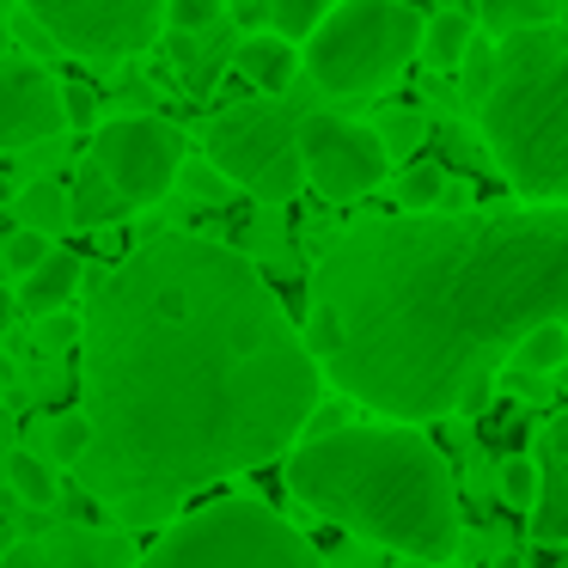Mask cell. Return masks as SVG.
I'll list each match as a JSON object with an SVG mask.
<instances>
[{"label":"cell","instance_id":"4dcf8cb0","mask_svg":"<svg viewBox=\"0 0 568 568\" xmlns=\"http://www.w3.org/2000/svg\"><path fill=\"white\" fill-rule=\"evenodd\" d=\"M38 336H43V343H74V348H80V324L62 318V312H43V318H38Z\"/></svg>","mask_w":568,"mask_h":568},{"label":"cell","instance_id":"e0dca14e","mask_svg":"<svg viewBox=\"0 0 568 568\" xmlns=\"http://www.w3.org/2000/svg\"><path fill=\"white\" fill-rule=\"evenodd\" d=\"M470 43H477V13H465V7H446V13H434L428 26H422V62L446 74V68L465 62Z\"/></svg>","mask_w":568,"mask_h":568},{"label":"cell","instance_id":"3957f363","mask_svg":"<svg viewBox=\"0 0 568 568\" xmlns=\"http://www.w3.org/2000/svg\"><path fill=\"white\" fill-rule=\"evenodd\" d=\"M287 495L318 519L416 556L453 562L458 556V489L440 446L422 440L416 422H336L324 434L287 446Z\"/></svg>","mask_w":568,"mask_h":568},{"label":"cell","instance_id":"6da1fadb","mask_svg":"<svg viewBox=\"0 0 568 568\" xmlns=\"http://www.w3.org/2000/svg\"><path fill=\"white\" fill-rule=\"evenodd\" d=\"M306 331L245 251L153 233L80 312V489L116 526H165L226 477L287 458L324 397Z\"/></svg>","mask_w":568,"mask_h":568},{"label":"cell","instance_id":"d590c367","mask_svg":"<svg viewBox=\"0 0 568 568\" xmlns=\"http://www.w3.org/2000/svg\"><path fill=\"white\" fill-rule=\"evenodd\" d=\"M13 312H19V294H7V287H0V336L13 331Z\"/></svg>","mask_w":568,"mask_h":568},{"label":"cell","instance_id":"4fadbf2b","mask_svg":"<svg viewBox=\"0 0 568 568\" xmlns=\"http://www.w3.org/2000/svg\"><path fill=\"white\" fill-rule=\"evenodd\" d=\"M233 68H239V74H245L257 92L282 99V92L294 87V74H300L306 62H300V43H294V38H282V31L263 26V31H245V38H239Z\"/></svg>","mask_w":568,"mask_h":568},{"label":"cell","instance_id":"9c48e42d","mask_svg":"<svg viewBox=\"0 0 568 568\" xmlns=\"http://www.w3.org/2000/svg\"><path fill=\"white\" fill-rule=\"evenodd\" d=\"M300 160H306V184L324 202H361L392 178V148L379 129L355 123L336 111H306L300 116Z\"/></svg>","mask_w":568,"mask_h":568},{"label":"cell","instance_id":"d4e9b609","mask_svg":"<svg viewBox=\"0 0 568 568\" xmlns=\"http://www.w3.org/2000/svg\"><path fill=\"white\" fill-rule=\"evenodd\" d=\"M446 202V172L434 160H416L397 178V209H440Z\"/></svg>","mask_w":568,"mask_h":568},{"label":"cell","instance_id":"8992f818","mask_svg":"<svg viewBox=\"0 0 568 568\" xmlns=\"http://www.w3.org/2000/svg\"><path fill=\"white\" fill-rule=\"evenodd\" d=\"M422 26L428 19L409 0H343L306 38L300 62H306L312 87L331 99H367V92H385L422 55Z\"/></svg>","mask_w":568,"mask_h":568},{"label":"cell","instance_id":"83f0119b","mask_svg":"<svg viewBox=\"0 0 568 568\" xmlns=\"http://www.w3.org/2000/svg\"><path fill=\"white\" fill-rule=\"evenodd\" d=\"M379 135H385V148H392V160H397V153H416L428 129H422V116H409V111H392V116L379 123Z\"/></svg>","mask_w":568,"mask_h":568},{"label":"cell","instance_id":"5bb4252c","mask_svg":"<svg viewBox=\"0 0 568 568\" xmlns=\"http://www.w3.org/2000/svg\"><path fill=\"white\" fill-rule=\"evenodd\" d=\"M80 287H87V257H80V251H62V245H55L31 275H19V306L38 312V318H43V312H68Z\"/></svg>","mask_w":568,"mask_h":568},{"label":"cell","instance_id":"52a82bcc","mask_svg":"<svg viewBox=\"0 0 568 568\" xmlns=\"http://www.w3.org/2000/svg\"><path fill=\"white\" fill-rule=\"evenodd\" d=\"M209 160L233 190L257 202H294L306 184V160H300V116L275 111V104H233L209 123Z\"/></svg>","mask_w":568,"mask_h":568},{"label":"cell","instance_id":"74e56055","mask_svg":"<svg viewBox=\"0 0 568 568\" xmlns=\"http://www.w3.org/2000/svg\"><path fill=\"white\" fill-rule=\"evenodd\" d=\"M404 568H453V562H416V556H404Z\"/></svg>","mask_w":568,"mask_h":568},{"label":"cell","instance_id":"5b68a950","mask_svg":"<svg viewBox=\"0 0 568 568\" xmlns=\"http://www.w3.org/2000/svg\"><path fill=\"white\" fill-rule=\"evenodd\" d=\"M135 568H324V556L270 501L221 495L196 514L165 519L160 544L141 550Z\"/></svg>","mask_w":568,"mask_h":568},{"label":"cell","instance_id":"8d00e7d4","mask_svg":"<svg viewBox=\"0 0 568 568\" xmlns=\"http://www.w3.org/2000/svg\"><path fill=\"white\" fill-rule=\"evenodd\" d=\"M550 379H556V385H562V397H568V361H562V367H556V373H550Z\"/></svg>","mask_w":568,"mask_h":568},{"label":"cell","instance_id":"f546056e","mask_svg":"<svg viewBox=\"0 0 568 568\" xmlns=\"http://www.w3.org/2000/svg\"><path fill=\"white\" fill-rule=\"evenodd\" d=\"M0 568H55V562H50V544L43 538H19L13 550L0 556Z\"/></svg>","mask_w":568,"mask_h":568},{"label":"cell","instance_id":"44dd1931","mask_svg":"<svg viewBox=\"0 0 568 568\" xmlns=\"http://www.w3.org/2000/svg\"><path fill=\"white\" fill-rule=\"evenodd\" d=\"M556 19L550 0H477V26L489 38H507V31H526V26H544Z\"/></svg>","mask_w":568,"mask_h":568},{"label":"cell","instance_id":"2e32d148","mask_svg":"<svg viewBox=\"0 0 568 568\" xmlns=\"http://www.w3.org/2000/svg\"><path fill=\"white\" fill-rule=\"evenodd\" d=\"M13 221L62 239L68 226H74V196H68V184H55V178H31V184L13 190Z\"/></svg>","mask_w":568,"mask_h":568},{"label":"cell","instance_id":"cb8c5ba5","mask_svg":"<svg viewBox=\"0 0 568 568\" xmlns=\"http://www.w3.org/2000/svg\"><path fill=\"white\" fill-rule=\"evenodd\" d=\"M331 7H343V0H270V26L282 31V38L306 43L312 31L324 26V13H331Z\"/></svg>","mask_w":568,"mask_h":568},{"label":"cell","instance_id":"ac0fdd59","mask_svg":"<svg viewBox=\"0 0 568 568\" xmlns=\"http://www.w3.org/2000/svg\"><path fill=\"white\" fill-rule=\"evenodd\" d=\"M526 514H531V544H562L568 538V465L562 458L544 465L538 501H531Z\"/></svg>","mask_w":568,"mask_h":568},{"label":"cell","instance_id":"f1b7e54d","mask_svg":"<svg viewBox=\"0 0 568 568\" xmlns=\"http://www.w3.org/2000/svg\"><path fill=\"white\" fill-rule=\"evenodd\" d=\"M458 68H465V87L483 99V87L495 80V50H483V43H470V50H465V62H458Z\"/></svg>","mask_w":568,"mask_h":568},{"label":"cell","instance_id":"d6a6232c","mask_svg":"<svg viewBox=\"0 0 568 568\" xmlns=\"http://www.w3.org/2000/svg\"><path fill=\"white\" fill-rule=\"evenodd\" d=\"M233 19L245 31H263V26H270V0H233Z\"/></svg>","mask_w":568,"mask_h":568},{"label":"cell","instance_id":"f35d334b","mask_svg":"<svg viewBox=\"0 0 568 568\" xmlns=\"http://www.w3.org/2000/svg\"><path fill=\"white\" fill-rule=\"evenodd\" d=\"M7 31H13V26H7V19H0V55H7Z\"/></svg>","mask_w":568,"mask_h":568},{"label":"cell","instance_id":"4316f807","mask_svg":"<svg viewBox=\"0 0 568 568\" xmlns=\"http://www.w3.org/2000/svg\"><path fill=\"white\" fill-rule=\"evenodd\" d=\"M221 26V0H165V31H209Z\"/></svg>","mask_w":568,"mask_h":568},{"label":"cell","instance_id":"484cf974","mask_svg":"<svg viewBox=\"0 0 568 568\" xmlns=\"http://www.w3.org/2000/svg\"><path fill=\"white\" fill-rule=\"evenodd\" d=\"M538 483H544V465H531V458H519V453L495 470V489H501L507 507H531L538 501Z\"/></svg>","mask_w":568,"mask_h":568},{"label":"cell","instance_id":"603a6c76","mask_svg":"<svg viewBox=\"0 0 568 568\" xmlns=\"http://www.w3.org/2000/svg\"><path fill=\"white\" fill-rule=\"evenodd\" d=\"M50 251H55L50 233H38V226H13V233L0 239V270L19 282V275H31L43 257H50Z\"/></svg>","mask_w":568,"mask_h":568},{"label":"cell","instance_id":"ab89813d","mask_svg":"<svg viewBox=\"0 0 568 568\" xmlns=\"http://www.w3.org/2000/svg\"><path fill=\"white\" fill-rule=\"evenodd\" d=\"M514 568H526V562H514Z\"/></svg>","mask_w":568,"mask_h":568},{"label":"cell","instance_id":"7c38bea8","mask_svg":"<svg viewBox=\"0 0 568 568\" xmlns=\"http://www.w3.org/2000/svg\"><path fill=\"white\" fill-rule=\"evenodd\" d=\"M43 544H50L55 568H135L141 562L129 526H55Z\"/></svg>","mask_w":568,"mask_h":568},{"label":"cell","instance_id":"836d02e7","mask_svg":"<svg viewBox=\"0 0 568 568\" xmlns=\"http://www.w3.org/2000/svg\"><path fill=\"white\" fill-rule=\"evenodd\" d=\"M538 446H544L550 458H562V465H568V409L550 422V428H544V440H538Z\"/></svg>","mask_w":568,"mask_h":568},{"label":"cell","instance_id":"7a4b0ae2","mask_svg":"<svg viewBox=\"0 0 568 568\" xmlns=\"http://www.w3.org/2000/svg\"><path fill=\"white\" fill-rule=\"evenodd\" d=\"M544 318L568 324V202L355 221L306 287L324 379L392 422L477 409L495 367Z\"/></svg>","mask_w":568,"mask_h":568},{"label":"cell","instance_id":"277c9868","mask_svg":"<svg viewBox=\"0 0 568 568\" xmlns=\"http://www.w3.org/2000/svg\"><path fill=\"white\" fill-rule=\"evenodd\" d=\"M477 123L519 202H568V26L544 19L495 38Z\"/></svg>","mask_w":568,"mask_h":568},{"label":"cell","instance_id":"1f68e13d","mask_svg":"<svg viewBox=\"0 0 568 568\" xmlns=\"http://www.w3.org/2000/svg\"><path fill=\"white\" fill-rule=\"evenodd\" d=\"M13 453H19V422H13V409L0 404V477H7V465H13Z\"/></svg>","mask_w":568,"mask_h":568},{"label":"cell","instance_id":"9a60e30c","mask_svg":"<svg viewBox=\"0 0 568 568\" xmlns=\"http://www.w3.org/2000/svg\"><path fill=\"white\" fill-rule=\"evenodd\" d=\"M68 196H74V226H87V233H99V226H123L129 214H135V202H129L92 160L80 165V178L68 184Z\"/></svg>","mask_w":568,"mask_h":568},{"label":"cell","instance_id":"d6986e66","mask_svg":"<svg viewBox=\"0 0 568 568\" xmlns=\"http://www.w3.org/2000/svg\"><path fill=\"white\" fill-rule=\"evenodd\" d=\"M562 361H568V324L562 318L531 324V331L514 343V367L519 373H556Z\"/></svg>","mask_w":568,"mask_h":568},{"label":"cell","instance_id":"30bf717a","mask_svg":"<svg viewBox=\"0 0 568 568\" xmlns=\"http://www.w3.org/2000/svg\"><path fill=\"white\" fill-rule=\"evenodd\" d=\"M92 165L123 190L135 209L172 196V184L184 178V135L165 116H111L92 129Z\"/></svg>","mask_w":568,"mask_h":568},{"label":"cell","instance_id":"8fae6325","mask_svg":"<svg viewBox=\"0 0 568 568\" xmlns=\"http://www.w3.org/2000/svg\"><path fill=\"white\" fill-rule=\"evenodd\" d=\"M68 129V87L26 55H0V153L38 148Z\"/></svg>","mask_w":568,"mask_h":568},{"label":"cell","instance_id":"7402d4cb","mask_svg":"<svg viewBox=\"0 0 568 568\" xmlns=\"http://www.w3.org/2000/svg\"><path fill=\"white\" fill-rule=\"evenodd\" d=\"M7 483H13V495L26 507H55V465L43 453H26V446H19L13 465H7Z\"/></svg>","mask_w":568,"mask_h":568},{"label":"cell","instance_id":"ba28073f","mask_svg":"<svg viewBox=\"0 0 568 568\" xmlns=\"http://www.w3.org/2000/svg\"><path fill=\"white\" fill-rule=\"evenodd\" d=\"M55 50L80 62H129L165 31V0H19Z\"/></svg>","mask_w":568,"mask_h":568},{"label":"cell","instance_id":"e575fe53","mask_svg":"<svg viewBox=\"0 0 568 568\" xmlns=\"http://www.w3.org/2000/svg\"><path fill=\"white\" fill-rule=\"evenodd\" d=\"M68 123H92V92H68Z\"/></svg>","mask_w":568,"mask_h":568},{"label":"cell","instance_id":"ffe728a7","mask_svg":"<svg viewBox=\"0 0 568 568\" xmlns=\"http://www.w3.org/2000/svg\"><path fill=\"white\" fill-rule=\"evenodd\" d=\"M92 446V416L87 409H62L55 422H43V458L50 465H80Z\"/></svg>","mask_w":568,"mask_h":568}]
</instances>
